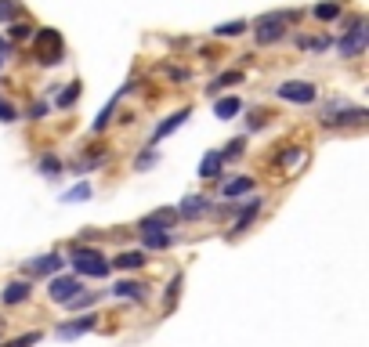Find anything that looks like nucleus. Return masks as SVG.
Here are the masks:
<instances>
[{"mask_svg":"<svg viewBox=\"0 0 369 347\" xmlns=\"http://www.w3.org/2000/svg\"><path fill=\"white\" fill-rule=\"evenodd\" d=\"M73 268H76V275H87V278H105L109 275V268H112V261H105V254L102 249H95V246H73Z\"/></svg>","mask_w":369,"mask_h":347,"instance_id":"obj_1","label":"nucleus"},{"mask_svg":"<svg viewBox=\"0 0 369 347\" xmlns=\"http://www.w3.org/2000/svg\"><path fill=\"white\" fill-rule=\"evenodd\" d=\"M286 22H290V15H283V11L261 15V18H257V25H254L257 44H279V40L286 37Z\"/></svg>","mask_w":369,"mask_h":347,"instance_id":"obj_2","label":"nucleus"},{"mask_svg":"<svg viewBox=\"0 0 369 347\" xmlns=\"http://www.w3.org/2000/svg\"><path fill=\"white\" fill-rule=\"evenodd\" d=\"M369 47V25H365V18H358L348 33L336 40V51H341V58H355V54H362Z\"/></svg>","mask_w":369,"mask_h":347,"instance_id":"obj_3","label":"nucleus"},{"mask_svg":"<svg viewBox=\"0 0 369 347\" xmlns=\"http://www.w3.org/2000/svg\"><path fill=\"white\" fill-rule=\"evenodd\" d=\"M37 58H40V66H58L62 61V37L54 33V29L37 33Z\"/></svg>","mask_w":369,"mask_h":347,"instance_id":"obj_4","label":"nucleus"},{"mask_svg":"<svg viewBox=\"0 0 369 347\" xmlns=\"http://www.w3.org/2000/svg\"><path fill=\"white\" fill-rule=\"evenodd\" d=\"M279 98L283 102H297V105H312L315 102V87L308 83V80H286L279 87Z\"/></svg>","mask_w":369,"mask_h":347,"instance_id":"obj_5","label":"nucleus"},{"mask_svg":"<svg viewBox=\"0 0 369 347\" xmlns=\"http://www.w3.org/2000/svg\"><path fill=\"white\" fill-rule=\"evenodd\" d=\"M174 217H177V210H152V213H145L141 220H138V232H170V225H174Z\"/></svg>","mask_w":369,"mask_h":347,"instance_id":"obj_6","label":"nucleus"},{"mask_svg":"<svg viewBox=\"0 0 369 347\" xmlns=\"http://www.w3.org/2000/svg\"><path fill=\"white\" fill-rule=\"evenodd\" d=\"M83 286H80V278H73V275H58V278H51V300H58V304H69L76 293H80Z\"/></svg>","mask_w":369,"mask_h":347,"instance_id":"obj_7","label":"nucleus"},{"mask_svg":"<svg viewBox=\"0 0 369 347\" xmlns=\"http://www.w3.org/2000/svg\"><path fill=\"white\" fill-rule=\"evenodd\" d=\"M95 314H83V319H76V322H66V326H58L54 329V336L58 340H76V336H83V333H90V329H95Z\"/></svg>","mask_w":369,"mask_h":347,"instance_id":"obj_8","label":"nucleus"},{"mask_svg":"<svg viewBox=\"0 0 369 347\" xmlns=\"http://www.w3.org/2000/svg\"><path fill=\"white\" fill-rule=\"evenodd\" d=\"M365 109H341V116H336V112H326L322 116V123H326V127H351V123H365Z\"/></svg>","mask_w":369,"mask_h":347,"instance_id":"obj_9","label":"nucleus"},{"mask_svg":"<svg viewBox=\"0 0 369 347\" xmlns=\"http://www.w3.org/2000/svg\"><path fill=\"white\" fill-rule=\"evenodd\" d=\"M206 210H210V199H206V196H184V199H181V206H177V217L196 220V217H203Z\"/></svg>","mask_w":369,"mask_h":347,"instance_id":"obj_10","label":"nucleus"},{"mask_svg":"<svg viewBox=\"0 0 369 347\" xmlns=\"http://www.w3.org/2000/svg\"><path fill=\"white\" fill-rule=\"evenodd\" d=\"M58 268H62V257L54 254V249H51V254H40V257L29 261V271H33V275H54Z\"/></svg>","mask_w":369,"mask_h":347,"instance_id":"obj_11","label":"nucleus"},{"mask_svg":"<svg viewBox=\"0 0 369 347\" xmlns=\"http://www.w3.org/2000/svg\"><path fill=\"white\" fill-rule=\"evenodd\" d=\"M184 119H189V109H181V112H174L170 119H163V123H160V127H156V131H152V145H160V141H163L167 134H174V131L181 127V123H184Z\"/></svg>","mask_w":369,"mask_h":347,"instance_id":"obj_12","label":"nucleus"},{"mask_svg":"<svg viewBox=\"0 0 369 347\" xmlns=\"http://www.w3.org/2000/svg\"><path fill=\"white\" fill-rule=\"evenodd\" d=\"M257 213H261V199H250V203L242 206V213H239V220L232 225V232H228V235H242L246 228L254 225V217H257Z\"/></svg>","mask_w":369,"mask_h":347,"instance_id":"obj_13","label":"nucleus"},{"mask_svg":"<svg viewBox=\"0 0 369 347\" xmlns=\"http://www.w3.org/2000/svg\"><path fill=\"white\" fill-rule=\"evenodd\" d=\"M221 167H225L221 152H206V155H203V163H199V177H218Z\"/></svg>","mask_w":369,"mask_h":347,"instance_id":"obj_14","label":"nucleus"},{"mask_svg":"<svg viewBox=\"0 0 369 347\" xmlns=\"http://www.w3.org/2000/svg\"><path fill=\"white\" fill-rule=\"evenodd\" d=\"M112 264H116V268H123V271H134V268H141V264H145V249H127V254H119Z\"/></svg>","mask_w":369,"mask_h":347,"instance_id":"obj_15","label":"nucleus"},{"mask_svg":"<svg viewBox=\"0 0 369 347\" xmlns=\"http://www.w3.org/2000/svg\"><path fill=\"white\" fill-rule=\"evenodd\" d=\"M25 297H29V282H11V286L0 293V300H4L8 307H11V304H22Z\"/></svg>","mask_w":369,"mask_h":347,"instance_id":"obj_16","label":"nucleus"},{"mask_svg":"<svg viewBox=\"0 0 369 347\" xmlns=\"http://www.w3.org/2000/svg\"><path fill=\"white\" fill-rule=\"evenodd\" d=\"M112 293L116 297H127V300H145V286H141V282H116Z\"/></svg>","mask_w":369,"mask_h":347,"instance_id":"obj_17","label":"nucleus"},{"mask_svg":"<svg viewBox=\"0 0 369 347\" xmlns=\"http://www.w3.org/2000/svg\"><path fill=\"white\" fill-rule=\"evenodd\" d=\"M141 242H145L148 249H167V246L174 242V235H170V232H141Z\"/></svg>","mask_w":369,"mask_h":347,"instance_id":"obj_18","label":"nucleus"},{"mask_svg":"<svg viewBox=\"0 0 369 347\" xmlns=\"http://www.w3.org/2000/svg\"><path fill=\"white\" fill-rule=\"evenodd\" d=\"M246 33V22L235 18V22H221V25H213V37H239Z\"/></svg>","mask_w":369,"mask_h":347,"instance_id":"obj_19","label":"nucleus"},{"mask_svg":"<svg viewBox=\"0 0 369 347\" xmlns=\"http://www.w3.org/2000/svg\"><path fill=\"white\" fill-rule=\"evenodd\" d=\"M250 188H254V177H235V181L225 184V196L235 199V196H242V192H250Z\"/></svg>","mask_w":369,"mask_h":347,"instance_id":"obj_20","label":"nucleus"},{"mask_svg":"<svg viewBox=\"0 0 369 347\" xmlns=\"http://www.w3.org/2000/svg\"><path fill=\"white\" fill-rule=\"evenodd\" d=\"M239 109H242V102H239V98H221L218 105H213V112H218L221 119H232Z\"/></svg>","mask_w":369,"mask_h":347,"instance_id":"obj_21","label":"nucleus"},{"mask_svg":"<svg viewBox=\"0 0 369 347\" xmlns=\"http://www.w3.org/2000/svg\"><path fill=\"white\" fill-rule=\"evenodd\" d=\"M181 282H184V275H174V278H170V290H167V297H163V307H167V311H174V304H177V297H181Z\"/></svg>","mask_w":369,"mask_h":347,"instance_id":"obj_22","label":"nucleus"},{"mask_svg":"<svg viewBox=\"0 0 369 347\" xmlns=\"http://www.w3.org/2000/svg\"><path fill=\"white\" fill-rule=\"evenodd\" d=\"M336 15H341V0H329V4H319L315 8V18L319 22H333Z\"/></svg>","mask_w":369,"mask_h":347,"instance_id":"obj_23","label":"nucleus"},{"mask_svg":"<svg viewBox=\"0 0 369 347\" xmlns=\"http://www.w3.org/2000/svg\"><path fill=\"white\" fill-rule=\"evenodd\" d=\"M80 199H90V184H76V188H69L66 196H62V203H80Z\"/></svg>","mask_w":369,"mask_h":347,"instance_id":"obj_24","label":"nucleus"},{"mask_svg":"<svg viewBox=\"0 0 369 347\" xmlns=\"http://www.w3.org/2000/svg\"><path fill=\"white\" fill-rule=\"evenodd\" d=\"M76 94H80V87H76V83H69V87H66V90H62L58 98H54V105H58V109H69V105L76 102Z\"/></svg>","mask_w":369,"mask_h":347,"instance_id":"obj_25","label":"nucleus"},{"mask_svg":"<svg viewBox=\"0 0 369 347\" xmlns=\"http://www.w3.org/2000/svg\"><path fill=\"white\" fill-rule=\"evenodd\" d=\"M37 167H40L47 177H54V174L62 170V160H58V155H40V163H37Z\"/></svg>","mask_w":369,"mask_h":347,"instance_id":"obj_26","label":"nucleus"},{"mask_svg":"<svg viewBox=\"0 0 369 347\" xmlns=\"http://www.w3.org/2000/svg\"><path fill=\"white\" fill-rule=\"evenodd\" d=\"M18 15V0H0V22H11Z\"/></svg>","mask_w":369,"mask_h":347,"instance_id":"obj_27","label":"nucleus"},{"mask_svg":"<svg viewBox=\"0 0 369 347\" xmlns=\"http://www.w3.org/2000/svg\"><path fill=\"white\" fill-rule=\"evenodd\" d=\"M11 37L15 40H33V25H29V22H15L11 25Z\"/></svg>","mask_w":369,"mask_h":347,"instance_id":"obj_28","label":"nucleus"},{"mask_svg":"<svg viewBox=\"0 0 369 347\" xmlns=\"http://www.w3.org/2000/svg\"><path fill=\"white\" fill-rule=\"evenodd\" d=\"M242 155V138H235V141H228V148L221 152V160H239Z\"/></svg>","mask_w":369,"mask_h":347,"instance_id":"obj_29","label":"nucleus"},{"mask_svg":"<svg viewBox=\"0 0 369 347\" xmlns=\"http://www.w3.org/2000/svg\"><path fill=\"white\" fill-rule=\"evenodd\" d=\"M300 47H304V51H322V47H329V40H326V37H315V40H312V37H304Z\"/></svg>","mask_w":369,"mask_h":347,"instance_id":"obj_30","label":"nucleus"},{"mask_svg":"<svg viewBox=\"0 0 369 347\" xmlns=\"http://www.w3.org/2000/svg\"><path fill=\"white\" fill-rule=\"evenodd\" d=\"M112 109H116V98H112V102H109V105H105V109L98 112V119H95V131H105V123H109V116H112Z\"/></svg>","mask_w":369,"mask_h":347,"instance_id":"obj_31","label":"nucleus"},{"mask_svg":"<svg viewBox=\"0 0 369 347\" xmlns=\"http://www.w3.org/2000/svg\"><path fill=\"white\" fill-rule=\"evenodd\" d=\"M11 119H18L15 105H11V102H4V98H0V123H11Z\"/></svg>","mask_w":369,"mask_h":347,"instance_id":"obj_32","label":"nucleus"},{"mask_svg":"<svg viewBox=\"0 0 369 347\" xmlns=\"http://www.w3.org/2000/svg\"><path fill=\"white\" fill-rule=\"evenodd\" d=\"M29 343H40V333H25V336H18V340H11L4 347H29Z\"/></svg>","mask_w":369,"mask_h":347,"instance_id":"obj_33","label":"nucleus"},{"mask_svg":"<svg viewBox=\"0 0 369 347\" xmlns=\"http://www.w3.org/2000/svg\"><path fill=\"white\" fill-rule=\"evenodd\" d=\"M90 304H95V293H76L69 300V307H90Z\"/></svg>","mask_w":369,"mask_h":347,"instance_id":"obj_34","label":"nucleus"},{"mask_svg":"<svg viewBox=\"0 0 369 347\" xmlns=\"http://www.w3.org/2000/svg\"><path fill=\"white\" fill-rule=\"evenodd\" d=\"M242 80V73H225V76H218L213 80V87H225V83H239Z\"/></svg>","mask_w":369,"mask_h":347,"instance_id":"obj_35","label":"nucleus"},{"mask_svg":"<svg viewBox=\"0 0 369 347\" xmlns=\"http://www.w3.org/2000/svg\"><path fill=\"white\" fill-rule=\"evenodd\" d=\"M152 163H156V152H145V155H138V170H148Z\"/></svg>","mask_w":369,"mask_h":347,"instance_id":"obj_36","label":"nucleus"},{"mask_svg":"<svg viewBox=\"0 0 369 347\" xmlns=\"http://www.w3.org/2000/svg\"><path fill=\"white\" fill-rule=\"evenodd\" d=\"M44 112H47V105H44V102H37V105H33V119H40Z\"/></svg>","mask_w":369,"mask_h":347,"instance_id":"obj_37","label":"nucleus"},{"mask_svg":"<svg viewBox=\"0 0 369 347\" xmlns=\"http://www.w3.org/2000/svg\"><path fill=\"white\" fill-rule=\"evenodd\" d=\"M8 51H11V47H8V40H4V37H0V54H8Z\"/></svg>","mask_w":369,"mask_h":347,"instance_id":"obj_38","label":"nucleus"},{"mask_svg":"<svg viewBox=\"0 0 369 347\" xmlns=\"http://www.w3.org/2000/svg\"><path fill=\"white\" fill-rule=\"evenodd\" d=\"M0 66H4V58H0Z\"/></svg>","mask_w":369,"mask_h":347,"instance_id":"obj_39","label":"nucleus"}]
</instances>
